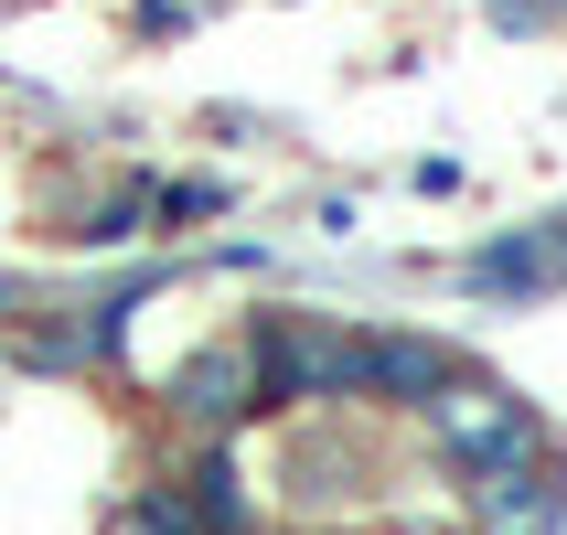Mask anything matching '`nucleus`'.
I'll return each mask as SVG.
<instances>
[{
  "instance_id": "obj_1",
  "label": "nucleus",
  "mask_w": 567,
  "mask_h": 535,
  "mask_svg": "<svg viewBox=\"0 0 567 535\" xmlns=\"http://www.w3.org/2000/svg\"><path fill=\"white\" fill-rule=\"evenodd\" d=\"M247 343H257L268 408H343V397H375V332H353V321L268 311V321H247Z\"/></svg>"
},
{
  "instance_id": "obj_2",
  "label": "nucleus",
  "mask_w": 567,
  "mask_h": 535,
  "mask_svg": "<svg viewBox=\"0 0 567 535\" xmlns=\"http://www.w3.org/2000/svg\"><path fill=\"white\" fill-rule=\"evenodd\" d=\"M417 418H429V440L450 450V472H461V482H493V472L546 461V418L525 408L514 385H493V375H450Z\"/></svg>"
},
{
  "instance_id": "obj_3",
  "label": "nucleus",
  "mask_w": 567,
  "mask_h": 535,
  "mask_svg": "<svg viewBox=\"0 0 567 535\" xmlns=\"http://www.w3.org/2000/svg\"><path fill=\"white\" fill-rule=\"evenodd\" d=\"M161 397H172V418H193L204 440H225L236 418H257V408H268V385H257V343H247V332H236V343H204L183 375L161 385Z\"/></svg>"
},
{
  "instance_id": "obj_4",
  "label": "nucleus",
  "mask_w": 567,
  "mask_h": 535,
  "mask_svg": "<svg viewBox=\"0 0 567 535\" xmlns=\"http://www.w3.org/2000/svg\"><path fill=\"white\" fill-rule=\"evenodd\" d=\"M472 525L482 535H567V461H525V472L472 482Z\"/></svg>"
},
{
  "instance_id": "obj_5",
  "label": "nucleus",
  "mask_w": 567,
  "mask_h": 535,
  "mask_svg": "<svg viewBox=\"0 0 567 535\" xmlns=\"http://www.w3.org/2000/svg\"><path fill=\"white\" fill-rule=\"evenodd\" d=\"M461 289H472V300H546V289H567V257L546 247V225H514V236L472 247Z\"/></svg>"
},
{
  "instance_id": "obj_6",
  "label": "nucleus",
  "mask_w": 567,
  "mask_h": 535,
  "mask_svg": "<svg viewBox=\"0 0 567 535\" xmlns=\"http://www.w3.org/2000/svg\"><path fill=\"white\" fill-rule=\"evenodd\" d=\"M172 493L204 514V535H247L257 525V514H247V472H236V450H225V440H193V461H183Z\"/></svg>"
},
{
  "instance_id": "obj_7",
  "label": "nucleus",
  "mask_w": 567,
  "mask_h": 535,
  "mask_svg": "<svg viewBox=\"0 0 567 535\" xmlns=\"http://www.w3.org/2000/svg\"><path fill=\"white\" fill-rule=\"evenodd\" d=\"M128 535H204V514H193L183 493H172V482H151V493L128 504Z\"/></svg>"
},
{
  "instance_id": "obj_8",
  "label": "nucleus",
  "mask_w": 567,
  "mask_h": 535,
  "mask_svg": "<svg viewBox=\"0 0 567 535\" xmlns=\"http://www.w3.org/2000/svg\"><path fill=\"white\" fill-rule=\"evenodd\" d=\"M151 204H161V215H215L225 193H215V183H172V193H151Z\"/></svg>"
},
{
  "instance_id": "obj_9",
  "label": "nucleus",
  "mask_w": 567,
  "mask_h": 535,
  "mask_svg": "<svg viewBox=\"0 0 567 535\" xmlns=\"http://www.w3.org/2000/svg\"><path fill=\"white\" fill-rule=\"evenodd\" d=\"M493 22H504V32H536V22H546V0H493Z\"/></svg>"
},
{
  "instance_id": "obj_10",
  "label": "nucleus",
  "mask_w": 567,
  "mask_h": 535,
  "mask_svg": "<svg viewBox=\"0 0 567 535\" xmlns=\"http://www.w3.org/2000/svg\"><path fill=\"white\" fill-rule=\"evenodd\" d=\"M311 535H408V525H311Z\"/></svg>"
},
{
  "instance_id": "obj_11",
  "label": "nucleus",
  "mask_w": 567,
  "mask_h": 535,
  "mask_svg": "<svg viewBox=\"0 0 567 535\" xmlns=\"http://www.w3.org/2000/svg\"><path fill=\"white\" fill-rule=\"evenodd\" d=\"M546 247H557V257H567V215H546Z\"/></svg>"
}]
</instances>
